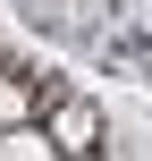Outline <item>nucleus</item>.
I'll list each match as a JSON object with an SVG mask.
<instances>
[{"mask_svg":"<svg viewBox=\"0 0 152 161\" xmlns=\"http://www.w3.org/2000/svg\"><path fill=\"white\" fill-rule=\"evenodd\" d=\"M51 144H59V153H93V144H102V119H93L85 102H68V110L51 119Z\"/></svg>","mask_w":152,"mask_h":161,"instance_id":"f257e3e1","label":"nucleus"},{"mask_svg":"<svg viewBox=\"0 0 152 161\" xmlns=\"http://www.w3.org/2000/svg\"><path fill=\"white\" fill-rule=\"evenodd\" d=\"M0 119H25V85H0Z\"/></svg>","mask_w":152,"mask_h":161,"instance_id":"f03ea898","label":"nucleus"}]
</instances>
